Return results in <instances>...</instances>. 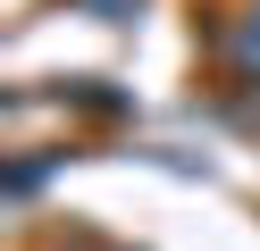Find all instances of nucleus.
I'll list each match as a JSON object with an SVG mask.
<instances>
[{"label":"nucleus","instance_id":"nucleus-1","mask_svg":"<svg viewBox=\"0 0 260 251\" xmlns=\"http://www.w3.org/2000/svg\"><path fill=\"white\" fill-rule=\"evenodd\" d=\"M226 59H235V67H243V76H252V84H260V17H252V25H243V33H235V42H226Z\"/></svg>","mask_w":260,"mask_h":251},{"label":"nucleus","instance_id":"nucleus-2","mask_svg":"<svg viewBox=\"0 0 260 251\" xmlns=\"http://www.w3.org/2000/svg\"><path fill=\"white\" fill-rule=\"evenodd\" d=\"M92 17H109V25H126V9H135V0H84Z\"/></svg>","mask_w":260,"mask_h":251}]
</instances>
